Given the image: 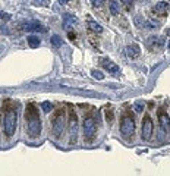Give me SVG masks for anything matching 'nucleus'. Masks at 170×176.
Listing matches in <instances>:
<instances>
[{"label": "nucleus", "mask_w": 170, "mask_h": 176, "mask_svg": "<svg viewBox=\"0 0 170 176\" xmlns=\"http://www.w3.org/2000/svg\"><path fill=\"white\" fill-rule=\"evenodd\" d=\"M76 16H74V15H65V18H63V28L66 30V31H69L72 27H74L75 24H76Z\"/></svg>", "instance_id": "10"}, {"label": "nucleus", "mask_w": 170, "mask_h": 176, "mask_svg": "<svg viewBox=\"0 0 170 176\" xmlns=\"http://www.w3.org/2000/svg\"><path fill=\"white\" fill-rule=\"evenodd\" d=\"M16 122H18V113L15 110H8L5 119H3V129L8 137H12L16 131Z\"/></svg>", "instance_id": "2"}, {"label": "nucleus", "mask_w": 170, "mask_h": 176, "mask_svg": "<svg viewBox=\"0 0 170 176\" xmlns=\"http://www.w3.org/2000/svg\"><path fill=\"white\" fill-rule=\"evenodd\" d=\"M41 109H43L44 113H50L52 110H53V104L50 101H43L41 103Z\"/></svg>", "instance_id": "18"}, {"label": "nucleus", "mask_w": 170, "mask_h": 176, "mask_svg": "<svg viewBox=\"0 0 170 176\" xmlns=\"http://www.w3.org/2000/svg\"><path fill=\"white\" fill-rule=\"evenodd\" d=\"M151 135H153V120L151 118L147 115L142 120V140L144 141H150L151 140Z\"/></svg>", "instance_id": "7"}, {"label": "nucleus", "mask_w": 170, "mask_h": 176, "mask_svg": "<svg viewBox=\"0 0 170 176\" xmlns=\"http://www.w3.org/2000/svg\"><path fill=\"white\" fill-rule=\"evenodd\" d=\"M67 2H69V0H59L60 5H65V3H67Z\"/></svg>", "instance_id": "26"}, {"label": "nucleus", "mask_w": 170, "mask_h": 176, "mask_svg": "<svg viewBox=\"0 0 170 176\" xmlns=\"http://www.w3.org/2000/svg\"><path fill=\"white\" fill-rule=\"evenodd\" d=\"M166 35H167V37H170V28H167V30H166Z\"/></svg>", "instance_id": "27"}, {"label": "nucleus", "mask_w": 170, "mask_h": 176, "mask_svg": "<svg viewBox=\"0 0 170 176\" xmlns=\"http://www.w3.org/2000/svg\"><path fill=\"white\" fill-rule=\"evenodd\" d=\"M10 18V15L9 13H5V12H2V10H0V19H5V21H8Z\"/></svg>", "instance_id": "24"}, {"label": "nucleus", "mask_w": 170, "mask_h": 176, "mask_svg": "<svg viewBox=\"0 0 170 176\" xmlns=\"http://www.w3.org/2000/svg\"><path fill=\"white\" fill-rule=\"evenodd\" d=\"M142 25H144L145 28H157L160 24H158L157 21H154V19H148V21H145Z\"/></svg>", "instance_id": "19"}, {"label": "nucleus", "mask_w": 170, "mask_h": 176, "mask_svg": "<svg viewBox=\"0 0 170 176\" xmlns=\"http://www.w3.org/2000/svg\"><path fill=\"white\" fill-rule=\"evenodd\" d=\"M167 49H169V52H170V41H169V44H167Z\"/></svg>", "instance_id": "28"}, {"label": "nucleus", "mask_w": 170, "mask_h": 176, "mask_svg": "<svg viewBox=\"0 0 170 176\" xmlns=\"http://www.w3.org/2000/svg\"><path fill=\"white\" fill-rule=\"evenodd\" d=\"M27 41H28V44H30L31 49H37V47H40V44H41V40L37 35H30Z\"/></svg>", "instance_id": "13"}, {"label": "nucleus", "mask_w": 170, "mask_h": 176, "mask_svg": "<svg viewBox=\"0 0 170 176\" xmlns=\"http://www.w3.org/2000/svg\"><path fill=\"white\" fill-rule=\"evenodd\" d=\"M103 68H104L109 74H117V72H119V66H117L116 63L110 62V60H106V62H104Z\"/></svg>", "instance_id": "12"}, {"label": "nucleus", "mask_w": 170, "mask_h": 176, "mask_svg": "<svg viewBox=\"0 0 170 176\" xmlns=\"http://www.w3.org/2000/svg\"><path fill=\"white\" fill-rule=\"evenodd\" d=\"M82 129H84V138H85L87 141H92V138H94V135H95V131H97L95 120H94L92 118L84 119Z\"/></svg>", "instance_id": "4"}, {"label": "nucleus", "mask_w": 170, "mask_h": 176, "mask_svg": "<svg viewBox=\"0 0 170 176\" xmlns=\"http://www.w3.org/2000/svg\"><path fill=\"white\" fill-rule=\"evenodd\" d=\"M25 120H27V132L30 138H38L41 134V119L38 118V113L35 112V107L31 104L27 107L25 112Z\"/></svg>", "instance_id": "1"}, {"label": "nucleus", "mask_w": 170, "mask_h": 176, "mask_svg": "<svg viewBox=\"0 0 170 176\" xmlns=\"http://www.w3.org/2000/svg\"><path fill=\"white\" fill-rule=\"evenodd\" d=\"M69 142L70 144H75L76 138H78V116L75 113L70 115V122H69Z\"/></svg>", "instance_id": "6"}, {"label": "nucleus", "mask_w": 170, "mask_h": 176, "mask_svg": "<svg viewBox=\"0 0 170 176\" xmlns=\"http://www.w3.org/2000/svg\"><path fill=\"white\" fill-rule=\"evenodd\" d=\"M34 6H41V8H47L50 6V0H32Z\"/></svg>", "instance_id": "21"}, {"label": "nucleus", "mask_w": 170, "mask_h": 176, "mask_svg": "<svg viewBox=\"0 0 170 176\" xmlns=\"http://www.w3.org/2000/svg\"><path fill=\"white\" fill-rule=\"evenodd\" d=\"M88 28L91 31H94V32H101L103 31V27L100 24H97V22H94V21H89L88 22Z\"/></svg>", "instance_id": "17"}, {"label": "nucleus", "mask_w": 170, "mask_h": 176, "mask_svg": "<svg viewBox=\"0 0 170 176\" xmlns=\"http://www.w3.org/2000/svg\"><path fill=\"white\" fill-rule=\"evenodd\" d=\"M120 2H122V3H125V5H132V0H120Z\"/></svg>", "instance_id": "25"}, {"label": "nucleus", "mask_w": 170, "mask_h": 176, "mask_svg": "<svg viewBox=\"0 0 170 176\" xmlns=\"http://www.w3.org/2000/svg\"><path fill=\"white\" fill-rule=\"evenodd\" d=\"M23 31H28V32H45L47 28L38 21H28L27 24H23Z\"/></svg>", "instance_id": "8"}, {"label": "nucleus", "mask_w": 170, "mask_h": 176, "mask_svg": "<svg viewBox=\"0 0 170 176\" xmlns=\"http://www.w3.org/2000/svg\"><path fill=\"white\" fill-rule=\"evenodd\" d=\"M134 131H135V122L132 118L125 116L120 122V134H122L125 138H129L131 135H134Z\"/></svg>", "instance_id": "3"}, {"label": "nucleus", "mask_w": 170, "mask_h": 176, "mask_svg": "<svg viewBox=\"0 0 170 176\" xmlns=\"http://www.w3.org/2000/svg\"><path fill=\"white\" fill-rule=\"evenodd\" d=\"M126 54H128V57H131V59H136V57L141 54L139 46H138V44H128V46H126Z\"/></svg>", "instance_id": "9"}, {"label": "nucleus", "mask_w": 170, "mask_h": 176, "mask_svg": "<svg viewBox=\"0 0 170 176\" xmlns=\"http://www.w3.org/2000/svg\"><path fill=\"white\" fill-rule=\"evenodd\" d=\"M167 8H169V5H167V2H158L156 6H154V12L156 13H166L167 12Z\"/></svg>", "instance_id": "14"}, {"label": "nucleus", "mask_w": 170, "mask_h": 176, "mask_svg": "<svg viewBox=\"0 0 170 176\" xmlns=\"http://www.w3.org/2000/svg\"><path fill=\"white\" fill-rule=\"evenodd\" d=\"M92 6L94 8H101V6H104V0H92Z\"/></svg>", "instance_id": "23"}, {"label": "nucleus", "mask_w": 170, "mask_h": 176, "mask_svg": "<svg viewBox=\"0 0 170 176\" xmlns=\"http://www.w3.org/2000/svg\"><path fill=\"white\" fill-rule=\"evenodd\" d=\"M63 128H65V113H59L56 116V119L53 120V126H52V131H53V135L54 138H60L62 132H63Z\"/></svg>", "instance_id": "5"}, {"label": "nucleus", "mask_w": 170, "mask_h": 176, "mask_svg": "<svg viewBox=\"0 0 170 176\" xmlns=\"http://www.w3.org/2000/svg\"><path fill=\"white\" fill-rule=\"evenodd\" d=\"M158 122H160L161 128H163L166 132L170 129V118L167 116V113H160V115H158Z\"/></svg>", "instance_id": "11"}, {"label": "nucleus", "mask_w": 170, "mask_h": 176, "mask_svg": "<svg viewBox=\"0 0 170 176\" xmlns=\"http://www.w3.org/2000/svg\"><path fill=\"white\" fill-rule=\"evenodd\" d=\"M52 44H53L54 47H60L62 46V38L59 35H53L52 37Z\"/></svg>", "instance_id": "22"}, {"label": "nucleus", "mask_w": 170, "mask_h": 176, "mask_svg": "<svg viewBox=\"0 0 170 176\" xmlns=\"http://www.w3.org/2000/svg\"><path fill=\"white\" fill-rule=\"evenodd\" d=\"M109 9H110L111 15H117V13L120 12L119 3H117V2H114V0H110V2H109Z\"/></svg>", "instance_id": "16"}, {"label": "nucleus", "mask_w": 170, "mask_h": 176, "mask_svg": "<svg viewBox=\"0 0 170 176\" xmlns=\"http://www.w3.org/2000/svg\"><path fill=\"white\" fill-rule=\"evenodd\" d=\"M144 107H145V103H144L142 100H136V101H134V104H132V109H134L135 113L144 112Z\"/></svg>", "instance_id": "15"}, {"label": "nucleus", "mask_w": 170, "mask_h": 176, "mask_svg": "<svg viewBox=\"0 0 170 176\" xmlns=\"http://www.w3.org/2000/svg\"><path fill=\"white\" fill-rule=\"evenodd\" d=\"M91 75H92V78H94V79H97V81H101V79H104V74H103L101 71L92 69V71H91Z\"/></svg>", "instance_id": "20"}]
</instances>
